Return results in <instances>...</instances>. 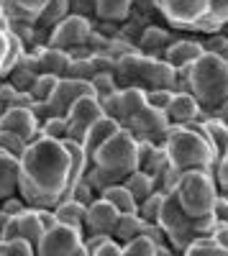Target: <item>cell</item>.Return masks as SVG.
<instances>
[{
    "instance_id": "1",
    "label": "cell",
    "mask_w": 228,
    "mask_h": 256,
    "mask_svg": "<svg viewBox=\"0 0 228 256\" xmlns=\"http://www.w3.org/2000/svg\"><path fill=\"white\" fill-rule=\"evenodd\" d=\"M70 154L62 141L38 138L20 156V198L28 208L54 210L67 198Z\"/></svg>"
},
{
    "instance_id": "2",
    "label": "cell",
    "mask_w": 228,
    "mask_h": 256,
    "mask_svg": "<svg viewBox=\"0 0 228 256\" xmlns=\"http://www.w3.org/2000/svg\"><path fill=\"white\" fill-rule=\"evenodd\" d=\"M164 152L170 156V164L177 172H216L218 159L208 141L202 123L190 126H172L167 141H164Z\"/></svg>"
},
{
    "instance_id": "3",
    "label": "cell",
    "mask_w": 228,
    "mask_h": 256,
    "mask_svg": "<svg viewBox=\"0 0 228 256\" xmlns=\"http://www.w3.org/2000/svg\"><path fill=\"white\" fill-rule=\"evenodd\" d=\"M188 84L202 113L213 118V113L228 100V64L220 56L205 52L192 67H188Z\"/></svg>"
},
{
    "instance_id": "4",
    "label": "cell",
    "mask_w": 228,
    "mask_h": 256,
    "mask_svg": "<svg viewBox=\"0 0 228 256\" xmlns=\"http://www.w3.org/2000/svg\"><path fill=\"white\" fill-rule=\"evenodd\" d=\"M118 88H141V90H177V70L164 59H152L146 54H131L118 62L116 70Z\"/></svg>"
},
{
    "instance_id": "5",
    "label": "cell",
    "mask_w": 228,
    "mask_h": 256,
    "mask_svg": "<svg viewBox=\"0 0 228 256\" xmlns=\"http://www.w3.org/2000/svg\"><path fill=\"white\" fill-rule=\"evenodd\" d=\"M159 228L164 230L170 246L174 254H184L192 244H198L200 238H208L216 233L218 223L216 218L210 220H192L188 212H184L177 202L174 195H167L164 198V205H162V216H159Z\"/></svg>"
},
{
    "instance_id": "6",
    "label": "cell",
    "mask_w": 228,
    "mask_h": 256,
    "mask_svg": "<svg viewBox=\"0 0 228 256\" xmlns=\"http://www.w3.org/2000/svg\"><path fill=\"white\" fill-rule=\"evenodd\" d=\"M174 198L192 220H210L220 198V187L213 172H188L182 174Z\"/></svg>"
},
{
    "instance_id": "7",
    "label": "cell",
    "mask_w": 228,
    "mask_h": 256,
    "mask_svg": "<svg viewBox=\"0 0 228 256\" xmlns=\"http://www.w3.org/2000/svg\"><path fill=\"white\" fill-rule=\"evenodd\" d=\"M92 164L106 169L108 174H113L123 184L134 172H138V141L126 128H120L110 141H106L95 152Z\"/></svg>"
},
{
    "instance_id": "8",
    "label": "cell",
    "mask_w": 228,
    "mask_h": 256,
    "mask_svg": "<svg viewBox=\"0 0 228 256\" xmlns=\"http://www.w3.org/2000/svg\"><path fill=\"white\" fill-rule=\"evenodd\" d=\"M159 16L174 31H195L208 16V0H159Z\"/></svg>"
},
{
    "instance_id": "9",
    "label": "cell",
    "mask_w": 228,
    "mask_h": 256,
    "mask_svg": "<svg viewBox=\"0 0 228 256\" xmlns=\"http://www.w3.org/2000/svg\"><path fill=\"white\" fill-rule=\"evenodd\" d=\"M36 256H92L85 248V233L70 226H54L36 246Z\"/></svg>"
},
{
    "instance_id": "10",
    "label": "cell",
    "mask_w": 228,
    "mask_h": 256,
    "mask_svg": "<svg viewBox=\"0 0 228 256\" xmlns=\"http://www.w3.org/2000/svg\"><path fill=\"white\" fill-rule=\"evenodd\" d=\"M170 118L167 113H162V110H154V108H144L136 118L128 120L126 126V131L141 144V141H149V144H156V146H164V141H167V134H170Z\"/></svg>"
},
{
    "instance_id": "11",
    "label": "cell",
    "mask_w": 228,
    "mask_h": 256,
    "mask_svg": "<svg viewBox=\"0 0 228 256\" xmlns=\"http://www.w3.org/2000/svg\"><path fill=\"white\" fill-rule=\"evenodd\" d=\"M92 34V20L90 18H82V16H70L64 18L62 24L52 31L49 36V44L52 49H62V52H72L88 44V38Z\"/></svg>"
},
{
    "instance_id": "12",
    "label": "cell",
    "mask_w": 228,
    "mask_h": 256,
    "mask_svg": "<svg viewBox=\"0 0 228 256\" xmlns=\"http://www.w3.org/2000/svg\"><path fill=\"white\" fill-rule=\"evenodd\" d=\"M82 98H95V90H92V82H80V80H70V77H62L56 90L49 100V108H52V116H59V118H67V113L72 110V105Z\"/></svg>"
},
{
    "instance_id": "13",
    "label": "cell",
    "mask_w": 228,
    "mask_h": 256,
    "mask_svg": "<svg viewBox=\"0 0 228 256\" xmlns=\"http://www.w3.org/2000/svg\"><path fill=\"white\" fill-rule=\"evenodd\" d=\"M0 131L24 138L26 144H34L41 138V123L31 113V108H8L0 113Z\"/></svg>"
},
{
    "instance_id": "14",
    "label": "cell",
    "mask_w": 228,
    "mask_h": 256,
    "mask_svg": "<svg viewBox=\"0 0 228 256\" xmlns=\"http://www.w3.org/2000/svg\"><path fill=\"white\" fill-rule=\"evenodd\" d=\"M102 116H106V113H102V105H100L98 98H82V100H77L72 105V110L67 113V120L72 126V141L85 144L88 131Z\"/></svg>"
},
{
    "instance_id": "15",
    "label": "cell",
    "mask_w": 228,
    "mask_h": 256,
    "mask_svg": "<svg viewBox=\"0 0 228 256\" xmlns=\"http://www.w3.org/2000/svg\"><path fill=\"white\" fill-rule=\"evenodd\" d=\"M120 220V212L108 202L98 198L90 208H88V216H85V233H98V236H110L113 238V230Z\"/></svg>"
},
{
    "instance_id": "16",
    "label": "cell",
    "mask_w": 228,
    "mask_h": 256,
    "mask_svg": "<svg viewBox=\"0 0 228 256\" xmlns=\"http://www.w3.org/2000/svg\"><path fill=\"white\" fill-rule=\"evenodd\" d=\"M177 38H182V34L180 31H174V28H164V26H149L146 31L141 34V38H138V52L141 54H146V56H152V59H164V54H167V49L174 44Z\"/></svg>"
},
{
    "instance_id": "17",
    "label": "cell",
    "mask_w": 228,
    "mask_h": 256,
    "mask_svg": "<svg viewBox=\"0 0 228 256\" xmlns=\"http://www.w3.org/2000/svg\"><path fill=\"white\" fill-rule=\"evenodd\" d=\"M167 118L172 126H190V123H202L210 116L202 113L200 102L190 95V92H174L170 108H167Z\"/></svg>"
},
{
    "instance_id": "18",
    "label": "cell",
    "mask_w": 228,
    "mask_h": 256,
    "mask_svg": "<svg viewBox=\"0 0 228 256\" xmlns=\"http://www.w3.org/2000/svg\"><path fill=\"white\" fill-rule=\"evenodd\" d=\"M202 54H205L202 41H198V38H184V36H182V38H177L174 44L167 49V54H164V62H167L172 70L182 72V70L192 67V64H195Z\"/></svg>"
},
{
    "instance_id": "19",
    "label": "cell",
    "mask_w": 228,
    "mask_h": 256,
    "mask_svg": "<svg viewBox=\"0 0 228 256\" xmlns=\"http://www.w3.org/2000/svg\"><path fill=\"white\" fill-rule=\"evenodd\" d=\"M36 64H38V74H54V77H67L72 56L62 49H52V46H38L36 52Z\"/></svg>"
},
{
    "instance_id": "20",
    "label": "cell",
    "mask_w": 228,
    "mask_h": 256,
    "mask_svg": "<svg viewBox=\"0 0 228 256\" xmlns=\"http://www.w3.org/2000/svg\"><path fill=\"white\" fill-rule=\"evenodd\" d=\"M20 195V159L0 152V202Z\"/></svg>"
},
{
    "instance_id": "21",
    "label": "cell",
    "mask_w": 228,
    "mask_h": 256,
    "mask_svg": "<svg viewBox=\"0 0 228 256\" xmlns=\"http://www.w3.org/2000/svg\"><path fill=\"white\" fill-rule=\"evenodd\" d=\"M16 90H20V92H31V88H34V82L38 80V64H36V54L34 52H26L24 56H20L18 62H16V67L8 72V77H6Z\"/></svg>"
},
{
    "instance_id": "22",
    "label": "cell",
    "mask_w": 228,
    "mask_h": 256,
    "mask_svg": "<svg viewBox=\"0 0 228 256\" xmlns=\"http://www.w3.org/2000/svg\"><path fill=\"white\" fill-rule=\"evenodd\" d=\"M6 8L8 20H20V24H36L41 13L46 10L52 0H0Z\"/></svg>"
},
{
    "instance_id": "23",
    "label": "cell",
    "mask_w": 228,
    "mask_h": 256,
    "mask_svg": "<svg viewBox=\"0 0 228 256\" xmlns=\"http://www.w3.org/2000/svg\"><path fill=\"white\" fill-rule=\"evenodd\" d=\"M164 166H170V156H167V152H164V146L141 141L138 144V169L141 172H146L156 180Z\"/></svg>"
},
{
    "instance_id": "24",
    "label": "cell",
    "mask_w": 228,
    "mask_h": 256,
    "mask_svg": "<svg viewBox=\"0 0 228 256\" xmlns=\"http://www.w3.org/2000/svg\"><path fill=\"white\" fill-rule=\"evenodd\" d=\"M120 128H123V126H120L118 120H113V118H108V116H102V118L90 128V131H88L85 144H82V146H85V152H88V156L92 159L98 148H100L102 144H106V141H110V138L120 131Z\"/></svg>"
},
{
    "instance_id": "25",
    "label": "cell",
    "mask_w": 228,
    "mask_h": 256,
    "mask_svg": "<svg viewBox=\"0 0 228 256\" xmlns=\"http://www.w3.org/2000/svg\"><path fill=\"white\" fill-rule=\"evenodd\" d=\"M44 226H41V218H38V208H28L26 212L18 216V238L31 244L34 248L38 246V241L44 238Z\"/></svg>"
},
{
    "instance_id": "26",
    "label": "cell",
    "mask_w": 228,
    "mask_h": 256,
    "mask_svg": "<svg viewBox=\"0 0 228 256\" xmlns=\"http://www.w3.org/2000/svg\"><path fill=\"white\" fill-rule=\"evenodd\" d=\"M131 8H134L131 0H98V18L95 20L123 26L131 16Z\"/></svg>"
},
{
    "instance_id": "27",
    "label": "cell",
    "mask_w": 228,
    "mask_h": 256,
    "mask_svg": "<svg viewBox=\"0 0 228 256\" xmlns=\"http://www.w3.org/2000/svg\"><path fill=\"white\" fill-rule=\"evenodd\" d=\"M54 216H56V223H59V226H70V228H74V230L85 233L88 208L80 205L77 200H62V202L54 208Z\"/></svg>"
},
{
    "instance_id": "28",
    "label": "cell",
    "mask_w": 228,
    "mask_h": 256,
    "mask_svg": "<svg viewBox=\"0 0 228 256\" xmlns=\"http://www.w3.org/2000/svg\"><path fill=\"white\" fill-rule=\"evenodd\" d=\"M144 230H146V220H144L138 212H131V216H120L116 230H113V241L120 244V246H126L131 244L134 238L144 236Z\"/></svg>"
},
{
    "instance_id": "29",
    "label": "cell",
    "mask_w": 228,
    "mask_h": 256,
    "mask_svg": "<svg viewBox=\"0 0 228 256\" xmlns=\"http://www.w3.org/2000/svg\"><path fill=\"white\" fill-rule=\"evenodd\" d=\"M102 200H108L120 216H131V212H138V202L134 200V195L128 192V187L126 184H113V187H108L106 192L100 195Z\"/></svg>"
},
{
    "instance_id": "30",
    "label": "cell",
    "mask_w": 228,
    "mask_h": 256,
    "mask_svg": "<svg viewBox=\"0 0 228 256\" xmlns=\"http://www.w3.org/2000/svg\"><path fill=\"white\" fill-rule=\"evenodd\" d=\"M72 16V10H70V0H52V3L46 6V10L41 13V18L36 20V26L41 28V31H46V34H52L62 20L64 18H70Z\"/></svg>"
},
{
    "instance_id": "31",
    "label": "cell",
    "mask_w": 228,
    "mask_h": 256,
    "mask_svg": "<svg viewBox=\"0 0 228 256\" xmlns=\"http://www.w3.org/2000/svg\"><path fill=\"white\" fill-rule=\"evenodd\" d=\"M202 128H205V134H208V141L216 152V159L220 162L228 154V126H223L218 118H208V120H202Z\"/></svg>"
},
{
    "instance_id": "32",
    "label": "cell",
    "mask_w": 228,
    "mask_h": 256,
    "mask_svg": "<svg viewBox=\"0 0 228 256\" xmlns=\"http://www.w3.org/2000/svg\"><path fill=\"white\" fill-rule=\"evenodd\" d=\"M123 184L128 187V192L134 195V200H136L138 205H141L144 200H149L154 192H156V182H154V177L146 174V172H141V169H138V172H134Z\"/></svg>"
},
{
    "instance_id": "33",
    "label": "cell",
    "mask_w": 228,
    "mask_h": 256,
    "mask_svg": "<svg viewBox=\"0 0 228 256\" xmlns=\"http://www.w3.org/2000/svg\"><path fill=\"white\" fill-rule=\"evenodd\" d=\"M0 105H3V110H8V108H31L34 98L28 92L16 90L8 80H0Z\"/></svg>"
},
{
    "instance_id": "34",
    "label": "cell",
    "mask_w": 228,
    "mask_h": 256,
    "mask_svg": "<svg viewBox=\"0 0 228 256\" xmlns=\"http://www.w3.org/2000/svg\"><path fill=\"white\" fill-rule=\"evenodd\" d=\"M41 138H52V141H70L72 138V126L67 118H59V116H52L49 120L41 123Z\"/></svg>"
},
{
    "instance_id": "35",
    "label": "cell",
    "mask_w": 228,
    "mask_h": 256,
    "mask_svg": "<svg viewBox=\"0 0 228 256\" xmlns=\"http://www.w3.org/2000/svg\"><path fill=\"white\" fill-rule=\"evenodd\" d=\"M56 84H59V77H54V74H38V80L34 82V88H31L28 95L36 102H49L54 90H56Z\"/></svg>"
},
{
    "instance_id": "36",
    "label": "cell",
    "mask_w": 228,
    "mask_h": 256,
    "mask_svg": "<svg viewBox=\"0 0 228 256\" xmlns=\"http://www.w3.org/2000/svg\"><path fill=\"white\" fill-rule=\"evenodd\" d=\"M180 180H182V172H177L172 164L164 166L162 174L154 180L156 182V192H162V195H174L177 187H180Z\"/></svg>"
},
{
    "instance_id": "37",
    "label": "cell",
    "mask_w": 228,
    "mask_h": 256,
    "mask_svg": "<svg viewBox=\"0 0 228 256\" xmlns=\"http://www.w3.org/2000/svg\"><path fill=\"white\" fill-rule=\"evenodd\" d=\"M164 198H167V195H162V192H154V195H152L149 200H144V202L138 205V216H141L144 220H146V223H159Z\"/></svg>"
},
{
    "instance_id": "38",
    "label": "cell",
    "mask_w": 228,
    "mask_h": 256,
    "mask_svg": "<svg viewBox=\"0 0 228 256\" xmlns=\"http://www.w3.org/2000/svg\"><path fill=\"white\" fill-rule=\"evenodd\" d=\"M123 254L126 256H159V246L149 236H138L131 244L123 246Z\"/></svg>"
},
{
    "instance_id": "39",
    "label": "cell",
    "mask_w": 228,
    "mask_h": 256,
    "mask_svg": "<svg viewBox=\"0 0 228 256\" xmlns=\"http://www.w3.org/2000/svg\"><path fill=\"white\" fill-rule=\"evenodd\" d=\"M182 256H228V251L220 248V246L213 241V236H208V238H200L198 244H192Z\"/></svg>"
},
{
    "instance_id": "40",
    "label": "cell",
    "mask_w": 228,
    "mask_h": 256,
    "mask_svg": "<svg viewBox=\"0 0 228 256\" xmlns=\"http://www.w3.org/2000/svg\"><path fill=\"white\" fill-rule=\"evenodd\" d=\"M26 148H28V144H26L24 138H18V136H13V134L0 131V152H6V154L20 159V156L26 154Z\"/></svg>"
},
{
    "instance_id": "41",
    "label": "cell",
    "mask_w": 228,
    "mask_h": 256,
    "mask_svg": "<svg viewBox=\"0 0 228 256\" xmlns=\"http://www.w3.org/2000/svg\"><path fill=\"white\" fill-rule=\"evenodd\" d=\"M92 90H95V98L102 100L113 92H118V82H116V74H95L92 77Z\"/></svg>"
},
{
    "instance_id": "42",
    "label": "cell",
    "mask_w": 228,
    "mask_h": 256,
    "mask_svg": "<svg viewBox=\"0 0 228 256\" xmlns=\"http://www.w3.org/2000/svg\"><path fill=\"white\" fill-rule=\"evenodd\" d=\"M67 77H70V80H80V82H92V77H95L92 62H90V59H72Z\"/></svg>"
},
{
    "instance_id": "43",
    "label": "cell",
    "mask_w": 228,
    "mask_h": 256,
    "mask_svg": "<svg viewBox=\"0 0 228 256\" xmlns=\"http://www.w3.org/2000/svg\"><path fill=\"white\" fill-rule=\"evenodd\" d=\"M136 52H138V46L134 44V41L118 36V38H113L110 44H108V52H106V54H110L116 62H120V59H126V56H131V54H136Z\"/></svg>"
},
{
    "instance_id": "44",
    "label": "cell",
    "mask_w": 228,
    "mask_h": 256,
    "mask_svg": "<svg viewBox=\"0 0 228 256\" xmlns=\"http://www.w3.org/2000/svg\"><path fill=\"white\" fill-rule=\"evenodd\" d=\"M205 52H210L216 56H220L226 64H228V34H216V36H208L202 41Z\"/></svg>"
},
{
    "instance_id": "45",
    "label": "cell",
    "mask_w": 228,
    "mask_h": 256,
    "mask_svg": "<svg viewBox=\"0 0 228 256\" xmlns=\"http://www.w3.org/2000/svg\"><path fill=\"white\" fill-rule=\"evenodd\" d=\"M0 256H36V248L26 241H0Z\"/></svg>"
},
{
    "instance_id": "46",
    "label": "cell",
    "mask_w": 228,
    "mask_h": 256,
    "mask_svg": "<svg viewBox=\"0 0 228 256\" xmlns=\"http://www.w3.org/2000/svg\"><path fill=\"white\" fill-rule=\"evenodd\" d=\"M172 98H174L172 90H149V92H146V105H149V108H154V110L167 113Z\"/></svg>"
},
{
    "instance_id": "47",
    "label": "cell",
    "mask_w": 228,
    "mask_h": 256,
    "mask_svg": "<svg viewBox=\"0 0 228 256\" xmlns=\"http://www.w3.org/2000/svg\"><path fill=\"white\" fill-rule=\"evenodd\" d=\"M90 62H92L95 74H116V70H118V62H116L110 54H106V52L92 54V56H90Z\"/></svg>"
},
{
    "instance_id": "48",
    "label": "cell",
    "mask_w": 228,
    "mask_h": 256,
    "mask_svg": "<svg viewBox=\"0 0 228 256\" xmlns=\"http://www.w3.org/2000/svg\"><path fill=\"white\" fill-rule=\"evenodd\" d=\"M67 200H77L80 205L90 208V205H92V202L98 200V192H95V190H92V187L88 184V180H82V182H80V184H77V187L72 190V195H70Z\"/></svg>"
},
{
    "instance_id": "49",
    "label": "cell",
    "mask_w": 228,
    "mask_h": 256,
    "mask_svg": "<svg viewBox=\"0 0 228 256\" xmlns=\"http://www.w3.org/2000/svg\"><path fill=\"white\" fill-rule=\"evenodd\" d=\"M70 10L72 16H82V18H98V0H70Z\"/></svg>"
},
{
    "instance_id": "50",
    "label": "cell",
    "mask_w": 228,
    "mask_h": 256,
    "mask_svg": "<svg viewBox=\"0 0 228 256\" xmlns=\"http://www.w3.org/2000/svg\"><path fill=\"white\" fill-rule=\"evenodd\" d=\"M208 13L223 31L228 28V0H208Z\"/></svg>"
},
{
    "instance_id": "51",
    "label": "cell",
    "mask_w": 228,
    "mask_h": 256,
    "mask_svg": "<svg viewBox=\"0 0 228 256\" xmlns=\"http://www.w3.org/2000/svg\"><path fill=\"white\" fill-rule=\"evenodd\" d=\"M26 210H28V202L20 195L8 198V200L0 202V212H3V216H20V212H26Z\"/></svg>"
},
{
    "instance_id": "52",
    "label": "cell",
    "mask_w": 228,
    "mask_h": 256,
    "mask_svg": "<svg viewBox=\"0 0 228 256\" xmlns=\"http://www.w3.org/2000/svg\"><path fill=\"white\" fill-rule=\"evenodd\" d=\"M216 182H218V187H220V192L223 195H228V154L218 162V166H216Z\"/></svg>"
},
{
    "instance_id": "53",
    "label": "cell",
    "mask_w": 228,
    "mask_h": 256,
    "mask_svg": "<svg viewBox=\"0 0 228 256\" xmlns=\"http://www.w3.org/2000/svg\"><path fill=\"white\" fill-rule=\"evenodd\" d=\"M213 218H216L218 226H228V195H223V192H220V198H218V202H216Z\"/></svg>"
},
{
    "instance_id": "54",
    "label": "cell",
    "mask_w": 228,
    "mask_h": 256,
    "mask_svg": "<svg viewBox=\"0 0 228 256\" xmlns=\"http://www.w3.org/2000/svg\"><path fill=\"white\" fill-rule=\"evenodd\" d=\"M92 256H126V254H123V246H120V244H116V241L110 238L108 244H102Z\"/></svg>"
},
{
    "instance_id": "55",
    "label": "cell",
    "mask_w": 228,
    "mask_h": 256,
    "mask_svg": "<svg viewBox=\"0 0 228 256\" xmlns=\"http://www.w3.org/2000/svg\"><path fill=\"white\" fill-rule=\"evenodd\" d=\"M110 241V236H98V233H85V248L90 251V254H95L102 244H108Z\"/></svg>"
},
{
    "instance_id": "56",
    "label": "cell",
    "mask_w": 228,
    "mask_h": 256,
    "mask_svg": "<svg viewBox=\"0 0 228 256\" xmlns=\"http://www.w3.org/2000/svg\"><path fill=\"white\" fill-rule=\"evenodd\" d=\"M31 113L38 118V123H44V120H49V118H52V108H49V102H36V100H34Z\"/></svg>"
},
{
    "instance_id": "57",
    "label": "cell",
    "mask_w": 228,
    "mask_h": 256,
    "mask_svg": "<svg viewBox=\"0 0 228 256\" xmlns=\"http://www.w3.org/2000/svg\"><path fill=\"white\" fill-rule=\"evenodd\" d=\"M213 241H216L220 248H226V251H228V226H218V228H216Z\"/></svg>"
},
{
    "instance_id": "58",
    "label": "cell",
    "mask_w": 228,
    "mask_h": 256,
    "mask_svg": "<svg viewBox=\"0 0 228 256\" xmlns=\"http://www.w3.org/2000/svg\"><path fill=\"white\" fill-rule=\"evenodd\" d=\"M213 118H218V120H220L223 126H228V100H226V102L220 105V108H218V110L213 113Z\"/></svg>"
},
{
    "instance_id": "59",
    "label": "cell",
    "mask_w": 228,
    "mask_h": 256,
    "mask_svg": "<svg viewBox=\"0 0 228 256\" xmlns=\"http://www.w3.org/2000/svg\"><path fill=\"white\" fill-rule=\"evenodd\" d=\"M8 26H10V20H8V16H6V8H3V3H0V28H3V31H8Z\"/></svg>"
},
{
    "instance_id": "60",
    "label": "cell",
    "mask_w": 228,
    "mask_h": 256,
    "mask_svg": "<svg viewBox=\"0 0 228 256\" xmlns=\"http://www.w3.org/2000/svg\"><path fill=\"white\" fill-rule=\"evenodd\" d=\"M159 256H180V254H174V251H159Z\"/></svg>"
},
{
    "instance_id": "61",
    "label": "cell",
    "mask_w": 228,
    "mask_h": 256,
    "mask_svg": "<svg viewBox=\"0 0 228 256\" xmlns=\"http://www.w3.org/2000/svg\"><path fill=\"white\" fill-rule=\"evenodd\" d=\"M0 113H3V105H0Z\"/></svg>"
},
{
    "instance_id": "62",
    "label": "cell",
    "mask_w": 228,
    "mask_h": 256,
    "mask_svg": "<svg viewBox=\"0 0 228 256\" xmlns=\"http://www.w3.org/2000/svg\"><path fill=\"white\" fill-rule=\"evenodd\" d=\"M0 220H3V212H0Z\"/></svg>"
},
{
    "instance_id": "63",
    "label": "cell",
    "mask_w": 228,
    "mask_h": 256,
    "mask_svg": "<svg viewBox=\"0 0 228 256\" xmlns=\"http://www.w3.org/2000/svg\"><path fill=\"white\" fill-rule=\"evenodd\" d=\"M223 34H228V28H226V31H223Z\"/></svg>"
}]
</instances>
